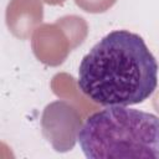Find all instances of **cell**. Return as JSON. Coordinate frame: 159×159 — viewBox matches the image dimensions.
Masks as SVG:
<instances>
[{
	"label": "cell",
	"instance_id": "obj_1",
	"mask_svg": "<svg viewBox=\"0 0 159 159\" xmlns=\"http://www.w3.org/2000/svg\"><path fill=\"white\" fill-rule=\"evenodd\" d=\"M158 63L144 40L128 30L106 35L82 58L77 86L99 106H133L152 96Z\"/></svg>",
	"mask_w": 159,
	"mask_h": 159
},
{
	"label": "cell",
	"instance_id": "obj_2",
	"mask_svg": "<svg viewBox=\"0 0 159 159\" xmlns=\"http://www.w3.org/2000/svg\"><path fill=\"white\" fill-rule=\"evenodd\" d=\"M78 142L89 159H159V118L124 106H111L86 118Z\"/></svg>",
	"mask_w": 159,
	"mask_h": 159
},
{
	"label": "cell",
	"instance_id": "obj_3",
	"mask_svg": "<svg viewBox=\"0 0 159 159\" xmlns=\"http://www.w3.org/2000/svg\"><path fill=\"white\" fill-rule=\"evenodd\" d=\"M82 125V114L73 103L67 101L51 102L41 116L42 135L60 153L73 149Z\"/></svg>",
	"mask_w": 159,
	"mask_h": 159
},
{
	"label": "cell",
	"instance_id": "obj_4",
	"mask_svg": "<svg viewBox=\"0 0 159 159\" xmlns=\"http://www.w3.org/2000/svg\"><path fill=\"white\" fill-rule=\"evenodd\" d=\"M31 48L40 62L56 67L62 65L76 47L65 29L56 21L36 27L31 36Z\"/></svg>",
	"mask_w": 159,
	"mask_h": 159
},
{
	"label": "cell",
	"instance_id": "obj_5",
	"mask_svg": "<svg viewBox=\"0 0 159 159\" xmlns=\"http://www.w3.org/2000/svg\"><path fill=\"white\" fill-rule=\"evenodd\" d=\"M5 19L10 32L20 40H26L43 19L42 0H10Z\"/></svg>",
	"mask_w": 159,
	"mask_h": 159
},
{
	"label": "cell",
	"instance_id": "obj_6",
	"mask_svg": "<svg viewBox=\"0 0 159 159\" xmlns=\"http://www.w3.org/2000/svg\"><path fill=\"white\" fill-rule=\"evenodd\" d=\"M117 0H75V4L86 12L101 14L109 10Z\"/></svg>",
	"mask_w": 159,
	"mask_h": 159
},
{
	"label": "cell",
	"instance_id": "obj_7",
	"mask_svg": "<svg viewBox=\"0 0 159 159\" xmlns=\"http://www.w3.org/2000/svg\"><path fill=\"white\" fill-rule=\"evenodd\" d=\"M152 104H153V108L159 113V91H157V92H155V94L153 96Z\"/></svg>",
	"mask_w": 159,
	"mask_h": 159
},
{
	"label": "cell",
	"instance_id": "obj_8",
	"mask_svg": "<svg viewBox=\"0 0 159 159\" xmlns=\"http://www.w3.org/2000/svg\"><path fill=\"white\" fill-rule=\"evenodd\" d=\"M42 1L48 5H62L66 0H42Z\"/></svg>",
	"mask_w": 159,
	"mask_h": 159
}]
</instances>
